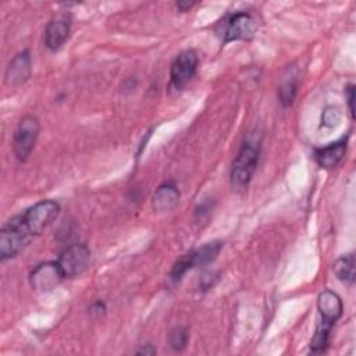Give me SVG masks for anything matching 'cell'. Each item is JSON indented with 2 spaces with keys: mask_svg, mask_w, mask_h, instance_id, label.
Masks as SVG:
<instances>
[{
  "mask_svg": "<svg viewBox=\"0 0 356 356\" xmlns=\"http://www.w3.org/2000/svg\"><path fill=\"white\" fill-rule=\"evenodd\" d=\"M60 206L54 200H40L31 206L22 216V221L26 225L32 236L42 234L58 216Z\"/></svg>",
  "mask_w": 356,
  "mask_h": 356,
  "instance_id": "cell-6",
  "label": "cell"
},
{
  "mask_svg": "<svg viewBox=\"0 0 356 356\" xmlns=\"http://www.w3.org/2000/svg\"><path fill=\"white\" fill-rule=\"evenodd\" d=\"M31 68H32V60L28 50H24L14 56V58L10 61L4 78L6 83L8 86H19L25 83L31 76Z\"/></svg>",
  "mask_w": 356,
  "mask_h": 356,
  "instance_id": "cell-11",
  "label": "cell"
},
{
  "mask_svg": "<svg viewBox=\"0 0 356 356\" xmlns=\"http://www.w3.org/2000/svg\"><path fill=\"white\" fill-rule=\"evenodd\" d=\"M136 353H138V355H154V353H156V349H154L150 343H146V346L142 345V348L138 349Z\"/></svg>",
  "mask_w": 356,
  "mask_h": 356,
  "instance_id": "cell-21",
  "label": "cell"
},
{
  "mask_svg": "<svg viewBox=\"0 0 356 356\" xmlns=\"http://www.w3.org/2000/svg\"><path fill=\"white\" fill-rule=\"evenodd\" d=\"M260 156V145L257 142L246 140L231 167V186L235 191H243L248 188L253 172L257 167Z\"/></svg>",
  "mask_w": 356,
  "mask_h": 356,
  "instance_id": "cell-2",
  "label": "cell"
},
{
  "mask_svg": "<svg viewBox=\"0 0 356 356\" xmlns=\"http://www.w3.org/2000/svg\"><path fill=\"white\" fill-rule=\"evenodd\" d=\"M346 153V139L337 140L334 143H330L328 146L318 147L314 150V160L316 163L323 168H335Z\"/></svg>",
  "mask_w": 356,
  "mask_h": 356,
  "instance_id": "cell-12",
  "label": "cell"
},
{
  "mask_svg": "<svg viewBox=\"0 0 356 356\" xmlns=\"http://www.w3.org/2000/svg\"><path fill=\"white\" fill-rule=\"evenodd\" d=\"M298 92V79L295 74H291L288 76H284L281 85L278 86V97L282 106L288 107L293 103L295 96Z\"/></svg>",
  "mask_w": 356,
  "mask_h": 356,
  "instance_id": "cell-16",
  "label": "cell"
},
{
  "mask_svg": "<svg viewBox=\"0 0 356 356\" xmlns=\"http://www.w3.org/2000/svg\"><path fill=\"white\" fill-rule=\"evenodd\" d=\"M179 191L174 184L165 182L160 185L153 196V209L159 213H165L172 210L179 203Z\"/></svg>",
  "mask_w": 356,
  "mask_h": 356,
  "instance_id": "cell-14",
  "label": "cell"
},
{
  "mask_svg": "<svg viewBox=\"0 0 356 356\" xmlns=\"http://www.w3.org/2000/svg\"><path fill=\"white\" fill-rule=\"evenodd\" d=\"M346 97H348V104H349V111H350V115L353 117V97H355V86L353 85H349L346 88Z\"/></svg>",
  "mask_w": 356,
  "mask_h": 356,
  "instance_id": "cell-19",
  "label": "cell"
},
{
  "mask_svg": "<svg viewBox=\"0 0 356 356\" xmlns=\"http://www.w3.org/2000/svg\"><path fill=\"white\" fill-rule=\"evenodd\" d=\"M221 248H222V243L220 241H213V242L204 243L203 246H200L196 250H192L188 254H184L172 266V270L170 273V280L172 282H178L188 270L193 267H203L210 264L211 261L216 260Z\"/></svg>",
  "mask_w": 356,
  "mask_h": 356,
  "instance_id": "cell-5",
  "label": "cell"
},
{
  "mask_svg": "<svg viewBox=\"0 0 356 356\" xmlns=\"http://www.w3.org/2000/svg\"><path fill=\"white\" fill-rule=\"evenodd\" d=\"M71 25L67 19H53L44 29V44L51 51L58 50L68 39Z\"/></svg>",
  "mask_w": 356,
  "mask_h": 356,
  "instance_id": "cell-13",
  "label": "cell"
},
{
  "mask_svg": "<svg viewBox=\"0 0 356 356\" xmlns=\"http://www.w3.org/2000/svg\"><path fill=\"white\" fill-rule=\"evenodd\" d=\"M197 68V54L195 50L181 51L170 68V85L172 89H182L195 75Z\"/></svg>",
  "mask_w": 356,
  "mask_h": 356,
  "instance_id": "cell-9",
  "label": "cell"
},
{
  "mask_svg": "<svg viewBox=\"0 0 356 356\" xmlns=\"http://www.w3.org/2000/svg\"><path fill=\"white\" fill-rule=\"evenodd\" d=\"M106 312V307L103 305V302H95L92 306H90V313L92 314H102Z\"/></svg>",
  "mask_w": 356,
  "mask_h": 356,
  "instance_id": "cell-20",
  "label": "cell"
},
{
  "mask_svg": "<svg viewBox=\"0 0 356 356\" xmlns=\"http://www.w3.org/2000/svg\"><path fill=\"white\" fill-rule=\"evenodd\" d=\"M341 120V114L338 111L337 107H325L324 111H323V115H321V124L324 127H335Z\"/></svg>",
  "mask_w": 356,
  "mask_h": 356,
  "instance_id": "cell-18",
  "label": "cell"
},
{
  "mask_svg": "<svg viewBox=\"0 0 356 356\" xmlns=\"http://www.w3.org/2000/svg\"><path fill=\"white\" fill-rule=\"evenodd\" d=\"M214 31L222 44H227L234 40L252 39L257 31V24L249 13H234L220 19Z\"/></svg>",
  "mask_w": 356,
  "mask_h": 356,
  "instance_id": "cell-3",
  "label": "cell"
},
{
  "mask_svg": "<svg viewBox=\"0 0 356 356\" xmlns=\"http://www.w3.org/2000/svg\"><path fill=\"white\" fill-rule=\"evenodd\" d=\"M33 236L22 221V216L8 220L0 231V259L4 261L17 256Z\"/></svg>",
  "mask_w": 356,
  "mask_h": 356,
  "instance_id": "cell-4",
  "label": "cell"
},
{
  "mask_svg": "<svg viewBox=\"0 0 356 356\" xmlns=\"http://www.w3.org/2000/svg\"><path fill=\"white\" fill-rule=\"evenodd\" d=\"M317 309L320 321L310 341V350L313 353H323L328 346L331 328L342 316L343 306L338 293L331 289H324L317 298Z\"/></svg>",
  "mask_w": 356,
  "mask_h": 356,
  "instance_id": "cell-1",
  "label": "cell"
},
{
  "mask_svg": "<svg viewBox=\"0 0 356 356\" xmlns=\"http://www.w3.org/2000/svg\"><path fill=\"white\" fill-rule=\"evenodd\" d=\"M39 120L33 115H26L19 121L13 138L14 153L19 161H26L29 159L39 136Z\"/></svg>",
  "mask_w": 356,
  "mask_h": 356,
  "instance_id": "cell-7",
  "label": "cell"
},
{
  "mask_svg": "<svg viewBox=\"0 0 356 356\" xmlns=\"http://www.w3.org/2000/svg\"><path fill=\"white\" fill-rule=\"evenodd\" d=\"M64 278L57 261H46L36 266L29 274V284L36 292H49L54 289Z\"/></svg>",
  "mask_w": 356,
  "mask_h": 356,
  "instance_id": "cell-10",
  "label": "cell"
},
{
  "mask_svg": "<svg viewBox=\"0 0 356 356\" xmlns=\"http://www.w3.org/2000/svg\"><path fill=\"white\" fill-rule=\"evenodd\" d=\"M90 261V250L83 243H74L65 248L58 259L57 263L64 274V278H74L82 274Z\"/></svg>",
  "mask_w": 356,
  "mask_h": 356,
  "instance_id": "cell-8",
  "label": "cell"
},
{
  "mask_svg": "<svg viewBox=\"0 0 356 356\" xmlns=\"http://www.w3.org/2000/svg\"><path fill=\"white\" fill-rule=\"evenodd\" d=\"M334 274L337 278L345 284H353L355 281V256L346 254L337 259V261L332 266Z\"/></svg>",
  "mask_w": 356,
  "mask_h": 356,
  "instance_id": "cell-15",
  "label": "cell"
},
{
  "mask_svg": "<svg viewBox=\"0 0 356 356\" xmlns=\"http://www.w3.org/2000/svg\"><path fill=\"white\" fill-rule=\"evenodd\" d=\"M168 342L174 350H182L188 342V330L185 327H175L170 332Z\"/></svg>",
  "mask_w": 356,
  "mask_h": 356,
  "instance_id": "cell-17",
  "label": "cell"
},
{
  "mask_svg": "<svg viewBox=\"0 0 356 356\" xmlns=\"http://www.w3.org/2000/svg\"><path fill=\"white\" fill-rule=\"evenodd\" d=\"M196 3H193V1H178V3H175V6L181 10V11H188L191 7H193Z\"/></svg>",
  "mask_w": 356,
  "mask_h": 356,
  "instance_id": "cell-22",
  "label": "cell"
}]
</instances>
